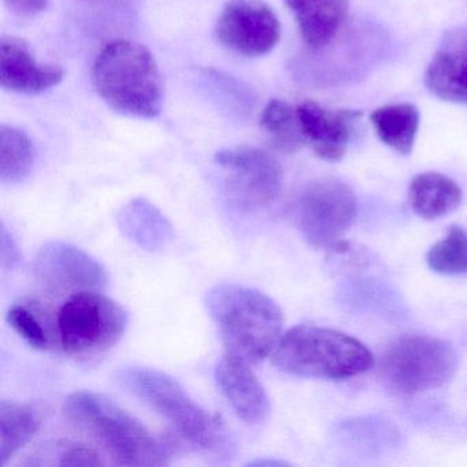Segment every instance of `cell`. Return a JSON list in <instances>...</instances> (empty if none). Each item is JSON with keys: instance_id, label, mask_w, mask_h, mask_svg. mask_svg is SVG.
<instances>
[{"instance_id": "obj_21", "label": "cell", "mask_w": 467, "mask_h": 467, "mask_svg": "<svg viewBox=\"0 0 467 467\" xmlns=\"http://www.w3.org/2000/svg\"><path fill=\"white\" fill-rule=\"evenodd\" d=\"M261 128L278 151L292 154L306 144L296 108L281 99L267 103L261 114Z\"/></svg>"}, {"instance_id": "obj_27", "label": "cell", "mask_w": 467, "mask_h": 467, "mask_svg": "<svg viewBox=\"0 0 467 467\" xmlns=\"http://www.w3.org/2000/svg\"><path fill=\"white\" fill-rule=\"evenodd\" d=\"M0 256H2V267L13 269L20 261V253L13 240L12 234L7 232L6 226L2 228V245H0Z\"/></svg>"}, {"instance_id": "obj_18", "label": "cell", "mask_w": 467, "mask_h": 467, "mask_svg": "<svg viewBox=\"0 0 467 467\" xmlns=\"http://www.w3.org/2000/svg\"><path fill=\"white\" fill-rule=\"evenodd\" d=\"M462 196L456 182L436 171L418 174L410 184V206L423 220H437L450 214L458 209Z\"/></svg>"}, {"instance_id": "obj_17", "label": "cell", "mask_w": 467, "mask_h": 467, "mask_svg": "<svg viewBox=\"0 0 467 467\" xmlns=\"http://www.w3.org/2000/svg\"><path fill=\"white\" fill-rule=\"evenodd\" d=\"M119 231L130 242L147 251L162 250L173 239L168 218L147 199H133L117 215Z\"/></svg>"}, {"instance_id": "obj_6", "label": "cell", "mask_w": 467, "mask_h": 467, "mask_svg": "<svg viewBox=\"0 0 467 467\" xmlns=\"http://www.w3.org/2000/svg\"><path fill=\"white\" fill-rule=\"evenodd\" d=\"M458 365L455 349L431 336H403L393 341L379 359L382 384L398 395H414L441 387Z\"/></svg>"}, {"instance_id": "obj_7", "label": "cell", "mask_w": 467, "mask_h": 467, "mask_svg": "<svg viewBox=\"0 0 467 467\" xmlns=\"http://www.w3.org/2000/svg\"><path fill=\"white\" fill-rule=\"evenodd\" d=\"M128 327L122 306L99 291L70 295L58 314V340L72 357H97L113 348Z\"/></svg>"}, {"instance_id": "obj_13", "label": "cell", "mask_w": 467, "mask_h": 467, "mask_svg": "<svg viewBox=\"0 0 467 467\" xmlns=\"http://www.w3.org/2000/svg\"><path fill=\"white\" fill-rule=\"evenodd\" d=\"M215 379L234 414L248 425H261L270 415V400L258 377L236 355L228 354L215 368Z\"/></svg>"}, {"instance_id": "obj_29", "label": "cell", "mask_w": 467, "mask_h": 467, "mask_svg": "<svg viewBox=\"0 0 467 467\" xmlns=\"http://www.w3.org/2000/svg\"><path fill=\"white\" fill-rule=\"evenodd\" d=\"M89 2H99V0H89Z\"/></svg>"}, {"instance_id": "obj_8", "label": "cell", "mask_w": 467, "mask_h": 467, "mask_svg": "<svg viewBox=\"0 0 467 467\" xmlns=\"http://www.w3.org/2000/svg\"><path fill=\"white\" fill-rule=\"evenodd\" d=\"M357 214V199L340 180L318 179L308 182L295 207L297 228L313 247L336 248Z\"/></svg>"}, {"instance_id": "obj_9", "label": "cell", "mask_w": 467, "mask_h": 467, "mask_svg": "<svg viewBox=\"0 0 467 467\" xmlns=\"http://www.w3.org/2000/svg\"><path fill=\"white\" fill-rule=\"evenodd\" d=\"M215 163L225 173L226 190L240 209H261L280 195L283 169L264 150L232 147L217 152Z\"/></svg>"}, {"instance_id": "obj_26", "label": "cell", "mask_w": 467, "mask_h": 467, "mask_svg": "<svg viewBox=\"0 0 467 467\" xmlns=\"http://www.w3.org/2000/svg\"><path fill=\"white\" fill-rule=\"evenodd\" d=\"M4 4L13 15L32 18L47 9L48 0H4Z\"/></svg>"}, {"instance_id": "obj_19", "label": "cell", "mask_w": 467, "mask_h": 467, "mask_svg": "<svg viewBox=\"0 0 467 467\" xmlns=\"http://www.w3.org/2000/svg\"><path fill=\"white\" fill-rule=\"evenodd\" d=\"M420 121V110L411 103L382 106L370 114L379 140L400 155H409L414 149Z\"/></svg>"}, {"instance_id": "obj_4", "label": "cell", "mask_w": 467, "mask_h": 467, "mask_svg": "<svg viewBox=\"0 0 467 467\" xmlns=\"http://www.w3.org/2000/svg\"><path fill=\"white\" fill-rule=\"evenodd\" d=\"M117 382L165 418L196 450L214 453L231 450L223 420L202 409L169 374L157 368L132 366L119 371Z\"/></svg>"}, {"instance_id": "obj_22", "label": "cell", "mask_w": 467, "mask_h": 467, "mask_svg": "<svg viewBox=\"0 0 467 467\" xmlns=\"http://www.w3.org/2000/svg\"><path fill=\"white\" fill-rule=\"evenodd\" d=\"M35 151L26 132L9 125L0 127V180L16 184L26 179L34 166Z\"/></svg>"}, {"instance_id": "obj_11", "label": "cell", "mask_w": 467, "mask_h": 467, "mask_svg": "<svg viewBox=\"0 0 467 467\" xmlns=\"http://www.w3.org/2000/svg\"><path fill=\"white\" fill-rule=\"evenodd\" d=\"M218 40L240 56L264 57L281 39L275 13L262 0H229L217 23Z\"/></svg>"}, {"instance_id": "obj_2", "label": "cell", "mask_w": 467, "mask_h": 467, "mask_svg": "<svg viewBox=\"0 0 467 467\" xmlns=\"http://www.w3.org/2000/svg\"><path fill=\"white\" fill-rule=\"evenodd\" d=\"M64 414L76 428L99 442L119 464L165 466L171 450L138 418L100 393L78 390L65 400Z\"/></svg>"}, {"instance_id": "obj_16", "label": "cell", "mask_w": 467, "mask_h": 467, "mask_svg": "<svg viewBox=\"0 0 467 467\" xmlns=\"http://www.w3.org/2000/svg\"><path fill=\"white\" fill-rule=\"evenodd\" d=\"M308 47L322 50L337 36L348 17V0H285Z\"/></svg>"}, {"instance_id": "obj_3", "label": "cell", "mask_w": 467, "mask_h": 467, "mask_svg": "<svg viewBox=\"0 0 467 467\" xmlns=\"http://www.w3.org/2000/svg\"><path fill=\"white\" fill-rule=\"evenodd\" d=\"M92 83L103 102L125 116L154 119L162 110L160 67L151 51L139 43H109L92 67Z\"/></svg>"}, {"instance_id": "obj_5", "label": "cell", "mask_w": 467, "mask_h": 467, "mask_svg": "<svg viewBox=\"0 0 467 467\" xmlns=\"http://www.w3.org/2000/svg\"><path fill=\"white\" fill-rule=\"evenodd\" d=\"M273 365L289 376L346 379L370 370L374 357L365 344L346 333L299 325L281 336Z\"/></svg>"}, {"instance_id": "obj_20", "label": "cell", "mask_w": 467, "mask_h": 467, "mask_svg": "<svg viewBox=\"0 0 467 467\" xmlns=\"http://www.w3.org/2000/svg\"><path fill=\"white\" fill-rule=\"evenodd\" d=\"M39 412L28 404L4 400L0 403V464H6L26 447L40 429Z\"/></svg>"}, {"instance_id": "obj_1", "label": "cell", "mask_w": 467, "mask_h": 467, "mask_svg": "<svg viewBox=\"0 0 467 467\" xmlns=\"http://www.w3.org/2000/svg\"><path fill=\"white\" fill-rule=\"evenodd\" d=\"M206 307L228 354L259 363L275 351L283 313L272 297L250 286L218 284L206 295Z\"/></svg>"}, {"instance_id": "obj_14", "label": "cell", "mask_w": 467, "mask_h": 467, "mask_svg": "<svg viewBox=\"0 0 467 467\" xmlns=\"http://www.w3.org/2000/svg\"><path fill=\"white\" fill-rule=\"evenodd\" d=\"M425 86L439 99L467 105V26L442 36L426 67Z\"/></svg>"}, {"instance_id": "obj_12", "label": "cell", "mask_w": 467, "mask_h": 467, "mask_svg": "<svg viewBox=\"0 0 467 467\" xmlns=\"http://www.w3.org/2000/svg\"><path fill=\"white\" fill-rule=\"evenodd\" d=\"M296 110L306 144L321 160L338 162L346 155L362 113L330 110L316 102L300 103Z\"/></svg>"}, {"instance_id": "obj_28", "label": "cell", "mask_w": 467, "mask_h": 467, "mask_svg": "<svg viewBox=\"0 0 467 467\" xmlns=\"http://www.w3.org/2000/svg\"><path fill=\"white\" fill-rule=\"evenodd\" d=\"M285 462L273 461V459H264V461H254L248 463V466H285Z\"/></svg>"}, {"instance_id": "obj_15", "label": "cell", "mask_w": 467, "mask_h": 467, "mask_svg": "<svg viewBox=\"0 0 467 467\" xmlns=\"http://www.w3.org/2000/svg\"><path fill=\"white\" fill-rule=\"evenodd\" d=\"M64 70L35 58L28 46L15 37L0 42V84L2 88L17 94L35 95L58 86Z\"/></svg>"}, {"instance_id": "obj_10", "label": "cell", "mask_w": 467, "mask_h": 467, "mask_svg": "<svg viewBox=\"0 0 467 467\" xmlns=\"http://www.w3.org/2000/svg\"><path fill=\"white\" fill-rule=\"evenodd\" d=\"M34 272L43 288L56 295L100 292L109 281L99 261L65 242L46 243L35 259Z\"/></svg>"}, {"instance_id": "obj_24", "label": "cell", "mask_w": 467, "mask_h": 467, "mask_svg": "<svg viewBox=\"0 0 467 467\" xmlns=\"http://www.w3.org/2000/svg\"><path fill=\"white\" fill-rule=\"evenodd\" d=\"M7 322L10 327L26 341L32 348H50V335L43 319L36 311L26 305H15L7 311Z\"/></svg>"}, {"instance_id": "obj_23", "label": "cell", "mask_w": 467, "mask_h": 467, "mask_svg": "<svg viewBox=\"0 0 467 467\" xmlns=\"http://www.w3.org/2000/svg\"><path fill=\"white\" fill-rule=\"evenodd\" d=\"M426 262L433 272L445 275L467 273V231L452 226L445 237L429 250Z\"/></svg>"}, {"instance_id": "obj_25", "label": "cell", "mask_w": 467, "mask_h": 467, "mask_svg": "<svg viewBox=\"0 0 467 467\" xmlns=\"http://www.w3.org/2000/svg\"><path fill=\"white\" fill-rule=\"evenodd\" d=\"M58 466H105V462L94 448L81 442L64 441L57 445Z\"/></svg>"}]
</instances>
